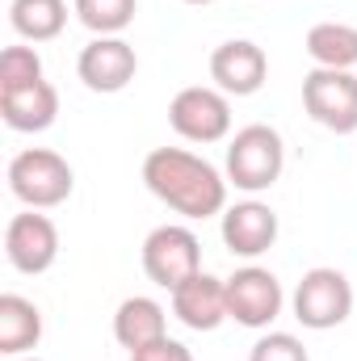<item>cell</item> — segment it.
<instances>
[{
  "mask_svg": "<svg viewBox=\"0 0 357 361\" xmlns=\"http://www.w3.org/2000/svg\"><path fill=\"white\" fill-rule=\"evenodd\" d=\"M0 118L17 135H38L59 118V89L51 80H38L25 89L0 92Z\"/></svg>",
  "mask_w": 357,
  "mask_h": 361,
  "instance_id": "5bb4252c",
  "label": "cell"
},
{
  "mask_svg": "<svg viewBox=\"0 0 357 361\" xmlns=\"http://www.w3.org/2000/svg\"><path fill=\"white\" fill-rule=\"evenodd\" d=\"M72 8H76L80 25L92 30V38H114L135 21L139 0H76Z\"/></svg>",
  "mask_w": 357,
  "mask_h": 361,
  "instance_id": "d6986e66",
  "label": "cell"
},
{
  "mask_svg": "<svg viewBox=\"0 0 357 361\" xmlns=\"http://www.w3.org/2000/svg\"><path fill=\"white\" fill-rule=\"evenodd\" d=\"M4 257L17 273H47L59 261V227L42 210H21L4 227Z\"/></svg>",
  "mask_w": 357,
  "mask_h": 361,
  "instance_id": "9c48e42d",
  "label": "cell"
},
{
  "mask_svg": "<svg viewBox=\"0 0 357 361\" xmlns=\"http://www.w3.org/2000/svg\"><path fill=\"white\" fill-rule=\"evenodd\" d=\"M290 311L311 332L341 328L353 315V281L332 265H315L298 277V286L290 294Z\"/></svg>",
  "mask_w": 357,
  "mask_h": 361,
  "instance_id": "277c9868",
  "label": "cell"
},
{
  "mask_svg": "<svg viewBox=\"0 0 357 361\" xmlns=\"http://www.w3.org/2000/svg\"><path fill=\"white\" fill-rule=\"evenodd\" d=\"M181 4H214V0H181Z\"/></svg>",
  "mask_w": 357,
  "mask_h": 361,
  "instance_id": "603a6c76",
  "label": "cell"
},
{
  "mask_svg": "<svg viewBox=\"0 0 357 361\" xmlns=\"http://www.w3.org/2000/svg\"><path fill=\"white\" fill-rule=\"evenodd\" d=\"M131 361H193V353H189V345H181V341H173V336H160V341L135 349Z\"/></svg>",
  "mask_w": 357,
  "mask_h": 361,
  "instance_id": "7402d4cb",
  "label": "cell"
},
{
  "mask_svg": "<svg viewBox=\"0 0 357 361\" xmlns=\"http://www.w3.org/2000/svg\"><path fill=\"white\" fill-rule=\"evenodd\" d=\"M303 109L315 126L332 135L357 130V76L337 68H311L303 76Z\"/></svg>",
  "mask_w": 357,
  "mask_h": 361,
  "instance_id": "5b68a950",
  "label": "cell"
},
{
  "mask_svg": "<svg viewBox=\"0 0 357 361\" xmlns=\"http://www.w3.org/2000/svg\"><path fill=\"white\" fill-rule=\"evenodd\" d=\"M160 336H169V311L156 298L131 294V298L118 302V311H114V341L126 353H135V349H143V345H152Z\"/></svg>",
  "mask_w": 357,
  "mask_h": 361,
  "instance_id": "9a60e30c",
  "label": "cell"
},
{
  "mask_svg": "<svg viewBox=\"0 0 357 361\" xmlns=\"http://www.w3.org/2000/svg\"><path fill=\"white\" fill-rule=\"evenodd\" d=\"M282 307H286V290L269 269L244 265V269H236L227 277V315L240 328L265 332L269 324L282 315Z\"/></svg>",
  "mask_w": 357,
  "mask_h": 361,
  "instance_id": "ba28073f",
  "label": "cell"
},
{
  "mask_svg": "<svg viewBox=\"0 0 357 361\" xmlns=\"http://www.w3.org/2000/svg\"><path fill=\"white\" fill-rule=\"evenodd\" d=\"M42 341V311L21 294H0V353L30 357Z\"/></svg>",
  "mask_w": 357,
  "mask_h": 361,
  "instance_id": "2e32d148",
  "label": "cell"
},
{
  "mask_svg": "<svg viewBox=\"0 0 357 361\" xmlns=\"http://www.w3.org/2000/svg\"><path fill=\"white\" fill-rule=\"evenodd\" d=\"M38 80H47V76H42V55L34 47H4L0 51V92L25 89Z\"/></svg>",
  "mask_w": 357,
  "mask_h": 361,
  "instance_id": "ffe728a7",
  "label": "cell"
},
{
  "mask_svg": "<svg viewBox=\"0 0 357 361\" xmlns=\"http://www.w3.org/2000/svg\"><path fill=\"white\" fill-rule=\"evenodd\" d=\"M282 169H286V143L273 126L253 122L231 135L227 160H223L227 185H236L240 193H265L282 180Z\"/></svg>",
  "mask_w": 357,
  "mask_h": 361,
  "instance_id": "7a4b0ae2",
  "label": "cell"
},
{
  "mask_svg": "<svg viewBox=\"0 0 357 361\" xmlns=\"http://www.w3.org/2000/svg\"><path fill=\"white\" fill-rule=\"evenodd\" d=\"M8 189L25 210H55L72 197L76 173L51 147H25L8 160Z\"/></svg>",
  "mask_w": 357,
  "mask_h": 361,
  "instance_id": "3957f363",
  "label": "cell"
},
{
  "mask_svg": "<svg viewBox=\"0 0 357 361\" xmlns=\"http://www.w3.org/2000/svg\"><path fill=\"white\" fill-rule=\"evenodd\" d=\"M143 185L181 219H214L227 210V173L185 147H156L143 160Z\"/></svg>",
  "mask_w": 357,
  "mask_h": 361,
  "instance_id": "6da1fadb",
  "label": "cell"
},
{
  "mask_svg": "<svg viewBox=\"0 0 357 361\" xmlns=\"http://www.w3.org/2000/svg\"><path fill=\"white\" fill-rule=\"evenodd\" d=\"M169 122L185 143H223L231 135V97L214 85H189L169 101Z\"/></svg>",
  "mask_w": 357,
  "mask_h": 361,
  "instance_id": "8992f818",
  "label": "cell"
},
{
  "mask_svg": "<svg viewBox=\"0 0 357 361\" xmlns=\"http://www.w3.org/2000/svg\"><path fill=\"white\" fill-rule=\"evenodd\" d=\"M143 273L160 290H177L193 273H202V244L185 223H164L143 240Z\"/></svg>",
  "mask_w": 357,
  "mask_h": 361,
  "instance_id": "52a82bcc",
  "label": "cell"
},
{
  "mask_svg": "<svg viewBox=\"0 0 357 361\" xmlns=\"http://www.w3.org/2000/svg\"><path fill=\"white\" fill-rule=\"evenodd\" d=\"M13 361H42V357H13Z\"/></svg>",
  "mask_w": 357,
  "mask_h": 361,
  "instance_id": "cb8c5ba5",
  "label": "cell"
},
{
  "mask_svg": "<svg viewBox=\"0 0 357 361\" xmlns=\"http://www.w3.org/2000/svg\"><path fill=\"white\" fill-rule=\"evenodd\" d=\"M307 55L315 68H337L353 72L357 68V25L345 21H315L307 30Z\"/></svg>",
  "mask_w": 357,
  "mask_h": 361,
  "instance_id": "e0dca14e",
  "label": "cell"
},
{
  "mask_svg": "<svg viewBox=\"0 0 357 361\" xmlns=\"http://www.w3.org/2000/svg\"><path fill=\"white\" fill-rule=\"evenodd\" d=\"M277 231H282L277 210L269 202H257V197L227 206L223 210V223H219V235H223L227 252L231 257H244V261L265 257L269 248L277 244Z\"/></svg>",
  "mask_w": 357,
  "mask_h": 361,
  "instance_id": "30bf717a",
  "label": "cell"
},
{
  "mask_svg": "<svg viewBox=\"0 0 357 361\" xmlns=\"http://www.w3.org/2000/svg\"><path fill=\"white\" fill-rule=\"evenodd\" d=\"M173 315L189 332H214L227 315V277H214V273H193L185 286H177L173 294Z\"/></svg>",
  "mask_w": 357,
  "mask_h": 361,
  "instance_id": "4fadbf2b",
  "label": "cell"
},
{
  "mask_svg": "<svg viewBox=\"0 0 357 361\" xmlns=\"http://www.w3.org/2000/svg\"><path fill=\"white\" fill-rule=\"evenodd\" d=\"M269 76V55L253 38H227L210 55V80L227 97H253Z\"/></svg>",
  "mask_w": 357,
  "mask_h": 361,
  "instance_id": "7c38bea8",
  "label": "cell"
},
{
  "mask_svg": "<svg viewBox=\"0 0 357 361\" xmlns=\"http://www.w3.org/2000/svg\"><path fill=\"white\" fill-rule=\"evenodd\" d=\"M8 25L25 42H51L68 25V0H13L8 4Z\"/></svg>",
  "mask_w": 357,
  "mask_h": 361,
  "instance_id": "ac0fdd59",
  "label": "cell"
},
{
  "mask_svg": "<svg viewBox=\"0 0 357 361\" xmlns=\"http://www.w3.org/2000/svg\"><path fill=\"white\" fill-rule=\"evenodd\" d=\"M248 361H311V353H307V345H303L298 336H290V332H265V336L253 345Z\"/></svg>",
  "mask_w": 357,
  "mask_h": 361,
  "instance_id": "44dd1931",
  "label": "cell"
},
{
  "mask_svg": "<svg viewBox=\"0 0 357 361\" xmlns=\"http://www.w3.org/2000/svg\"><path fill=\"white\" fill-rule=\"evenodd\" d=\"M135 72H139V55H135V47L122 34L92 38L89 47L80 51V59H76V76L85 80V89L105 92V97L109 92H122L135 80Z\"/></svg>",
  "mask_w": 357,
  "mask_h": 361,
  "instance_id": "8fae6325",
  "label": "cell"
}]
</instances>
